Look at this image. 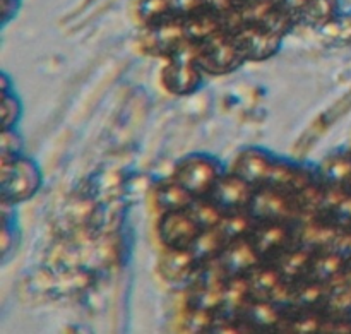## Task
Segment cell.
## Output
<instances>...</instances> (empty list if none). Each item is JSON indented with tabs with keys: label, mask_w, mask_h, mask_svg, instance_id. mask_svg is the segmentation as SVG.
Instances as JSON below:
<instances>
[{
	"label": "cell",
	"mask_w": 351,
	"mask_h": 334,
	"mask_svg": "<svg viewBox=\"0 0 351 334\" xmlns=\"http://www.w3.org/2000/svg\"><path fill=\"white\" fill-rule=\"evenodd\" d=\"M187 213L204 232L206 230L216 228L221 223L223 216H225V213L219 209V206L208 195L206 198H195L192 204L187 208Z\"/></svg>",
	"instance_id": "7c38bea8"
},
{
	"label": "cell",
	"mask_w": 351,
	"mask_h": 334,
	"mask_svg": "<svg viewBox=\"0 0 351 334\" xmlns=\"http://www.w3.org/2000/svg\"><path fill=\"white\" fill-rule=\"evenodd\" d=\"M168 58L170 64L163 71V82L168 91L175 95H189L195 91L202 81V71L195 62L194 43L187 41Z\"/></svg>",
	"instance_id": "277c9868"
},
{
	"label": "cell",
	"mask_w": 351,
	"mask_h": 334,
	"mask_svg": "<svg viewBox=\"0 0 351 334\" xmlns=\"http://www.w3.org/2000/svg\"><path fill=\"white\" fill-rule=\"evenodd\" d=\"M300 219L293 222H257L249 233V242L263 263H273L281 254L302 243Z\"/></svg>",
	"instance_id": "6da1fadb"
},
{
	"label": "cell",
	"mask_w": 351,
	"mask_h": 334,
	"mask_svg": "<svg viewBox=\"0 0 351 334\" xmlns=\"http://www.w3.org/2000/svg\"><path fill=\"white\" fill-rule=\"evenodd\" d=\"M201 264L194 257L192 250H175L168 249L165 257L161 259V270L163 276L170 281H184L191 280L192 274H197L201 270Z\"/></svg>",
	"instance_id": "30bf717a"
},
{
	"label": "cell",
	"mask_w": 351,
	"mask_h": 334,
	"mask_svg": "<svg viewBox=\"0 0 351 334\" xmlns=\"http://www.w3.org/2000/svg\"><path fill=\"white\" fill-rule=\"evenodd\" d=\"M194 195L184 187V185L178 184L175 178L171 180L163 182V184L158 187L156 191V202L158 208L163 213H171V211H184L194 201Z\"/></svg>",
	"instance_id": "8fae6325"
},
{
	"label": "cell",
	"mask_w": 351,
	"mask_h": 334,
	"mask_svg": "<svg viewBox=\"0 0 351 334\" xmlns=\"http://www.w3.org/2000/svg\"><path fill=\"white\" fill-rule=\"evenodd\" d=\"M256 187L237 174L221 175L208 198H211L219 206L225 215L239 211H249V204Z\"/></svg>",
	"instance_id": "8992f818"
},
{
	"label": "cell",
	"mask_w": 351,
	"mask_h": 334,
	"mask_svg": "<svg viewBox=\"0 0 351 334\" xmlns=\"http://www.w3.org/2000/svg\"><path fill=\"white\" fill-rule=\"evenodd\" d=\"M233 38H235L245 60H266V58L273 57L280 47V36L271 33L261 24L243 27Z\"/></svg>",
	"instance_id": "ba28073f"
},
{
	"label": "cell",
	"mask_w": 351,
	"mask_h": 334,
	"mask_svg": "<svg viewBox=\"0 0 351 334\" xmlns=\"http://www.w3.org/2000/svg\"><path fill=\"white\" fill-rule=\"evenodd\" d=\"M221 175L218 161L204 154H194L177 165L173 178L184 185L194 198H206Z\"/></svg>",
	"instance_id": "3957f363"
},
{
	"label": "cell",
	"mask_w": 351,
	"mask_h": 334,
	"mask_svg": "<svg viewBox=\"0 0 351 334\" xmlns=\"http://www.w3.org/2000/svg\"><path fill=\"white\" fill-rule=\"evenodd\" d=\"M273 167L274 161L271 160V154L259 150H250L240 154L239 161L235 163L233 174L245 178L249 184H252L257 189L264 187L267 184L271 171H273Z\"/></svg>",
	"instance_id": "9c48e42d"
},
{
	"label": "cell",
	"mask_w": 351,
	"mask_h": 334,
	"mask_svg": "<svg viewBox=\"0 0 351 334\" xmlns=\"http://www.w3.org/2000/svg\"><path fill=\"white\" fill-rule=\"evenodd\" d=\"M160 239L168 249L175 250H189L195 243V240L201 237L204 230L192 219L187 209L184 211L163 213L160 219Z\"/></svg>",
	"instance_id": "5b68a950"
},
{
	"label": "cell",
	"mask_w": 351,
	"mask_h": 334,
	"mask_svg": "<svg viewBox=\"0 0 351 334\" xmlns=\"http://www.w3.org/2000/svg\"><path fill=\"white\" fill-rule=\"evenodd\" d=\"M215 263L225 280H233V278H245L263 261L245 237V239L230 242L223 249V252L216 257Z\"/></svg>",
	"instance_id": "52a82bcc"
},
{
	"label": "cell",
	"mask_w": 351,
	"mask_h": 334,
	"mask_svg": "<svg viewBox=\"0 0 351 334\" xmlns=\"http://www.w3.org/2000/svg\"><path fill=\"white\" fill-rule=\"evenodd\" d=\"M195 62L208 74H228L243 64L245 57L240 51L235 38L225 31H218L201 43H194Z\"/></svg>",
	"instance_id": "7a4b0ae2"
}]
</instances>
